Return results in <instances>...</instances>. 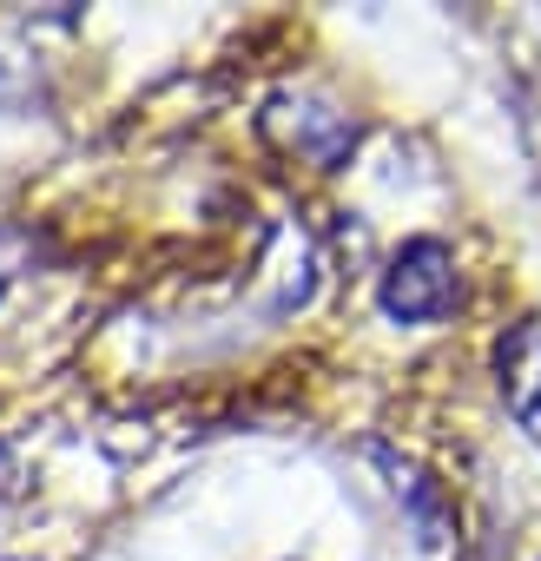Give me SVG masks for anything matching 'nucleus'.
<instances>
[{"label":"nucleus","instance_id":"f257e3e1","mask_svg":"<svg viewBox=\"0 0 541 561\" xmlns=\"http://www.w3.org/2000/svg\"><path fill=\"white\" fill-rule=\"evenodd\" d=\"M456 251L442 238H410L396 244V257L383 264V285H377V305L390 324H442L456 311Z\"/></svg>","mask_w":541,"mask_h":561},{"label":"nucleus","instance_id":"f03ea898","mask_svg":"<svg viewBox=\"0 0 541 561\" xmlns=\"http://www.w3.org/2000/svg\"><path fill=\"white\" fill-rule=\"evenodd\" d=\"M264 133L278 139L285 152L311 159V165H344V152L357 146V119L337 106V100H318V93H278L264 106Z\"/></svg>","mask_w":541,"mask_h":561},{"label":"nucleus","instance_id":"39448f33","mask_svg":"<svg viewBox=\"0 0 541 561\" xmlns=\"http://www.w3.org/2000/svg\"><path fill=\"white\" fill-rule=\"evenodd\" d=\"M8 277H14V271H8V264H0V291H8Z\"/></svg>","mask_w":541,"mask_h":561},{"label":"nucleus","instance_id":"20e7f679","mask_svg":"<svg viewBox=\"0 0 541 561\" xmlns=\"http://www.w3.org/2000/svg\"><path fill=\"white\" fill-rule=\"evenodd\" d=\"M383 462H390V476H396V502L416 508V541L436 548V541H442V495L429 489V476H423L416 462H396V456H383Z\"/></svg>","mask_w":541,"mask_h":561},{"label":"nucleus","instance_id":"7ed1b4c3","mask_svg":"<svg viewBox=\"0 0 541 561\" xmlns=\"http://www.w3.org/2000/svg\"><path fill=\"white\" fill-rule=\"evenodd\" d=\"M495 383H502V403L515 410V423L528 436H541V324H515L495 344Z\"/></svg>","mask_w":541,"mask_h":561}]
</instances>
